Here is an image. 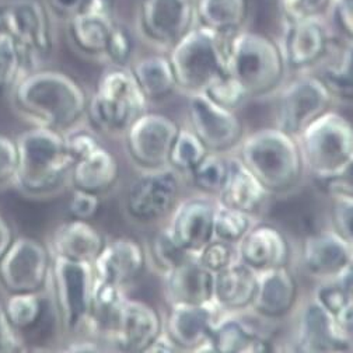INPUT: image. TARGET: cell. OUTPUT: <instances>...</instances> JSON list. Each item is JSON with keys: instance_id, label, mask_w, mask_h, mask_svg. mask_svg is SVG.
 <instances>
[{"instance_id": "35", "label": "cell", "mask_w": 353, "mask_h": 353, "mask_svg": "<svg viewBox=\"0 0 353 353\" xmlns=\"http://www.w3.org/2000/svg\"><path fill=\"white\" fill-rule=\"evenodd\" d=\"M196 24L228 37L245 28L248 0H194Z\"/></svg>"}, {"instance_id": "38", "label": "cell", "mask_w": 353, "mask_h": 353, "mask_svg": "<svg viewBox=\"0 0 353 353\" xmlns=\"http://www.w3.org/2000/svg\"><path fill=\"white\" fill-rule=\"evenodd\" d=\"M48 300L47 293H12L5 294L2 303L3 312L10 325L23 336L26 332H31L39 325L46 303Z\"/></svg>"}, {"instance_id": "3", "label": "cell", "mask_w": 353, "mask_h": 353, "mask_svg": "<svg viewBox=\"0 0 353 353\" xmlns=\"http://www.w3.org/2000/svg\"><path fill=\"white\" fill-rule=\"evenodd\" d=\"M19 164L13 188L30 199H50L69 187L73 159L63 134L30 126L16 137Z\"/></svg>"}, {"instance_id": "12", "label": "cell", "mask_w": 353, "mask_h": 353, "mask_svg": "<svg viewBox=\"0 0 353 353\" xmlns=\"http://www.w3.org/2000/svg\"><path fill=\"white\" fill-rule=\"evenodd\" d=\"M52 270V254L47 243L16 236L0 259V290L12 293H47Z\"/></svg>"}, {"instance_id": "5", "label": "cell", "mask_w": 353, "mask_h": 353, "mask_svg": "<svg viewBox=\"0 0 353 353\" xmlns=\"http://www.w3.org/2000/svg\"><path fill=\"white\" fill-rule=\"evenodd\" d=\"M297 141L305 179L316 188L353 174V126L336 108L313 121Z\"/></svg>"}, {"instance_id": "17", "label": "cell", "mask_w": 353, "mask_h": 353, "mask_svg": "<svg viewBox=\"0 0 353 353\" xmlns=\"http://www.w3.org/2000/svg\"><path fill=\"white\" fill-rule=\"evenodd\" d=\"M194 0H141L137 13V31L148 46L167 52L194 26Z\"/></svg>"}, {"instance_id": "6", "label": "cell", "mask_w": 353, "mask_h": 353, "mask_svg": "<svg viewBox=\"0 0 353 353\" xmlns=\"http://www.w3.org/2000/svg\"><path fill=\"white\" fill-rule=\"evenodd\" d=\"M149 107L129 66H107L88 96L85 122L100 135L122 139L129 125Z\"/></svg>"}, {"instance_id": "50", "label": "cell", "mask_w": 353, "mask_h": 353, "mask_svg": "<svg viewBox=\"0 0 353 353\" xmlns=\"http://www.w3.org/2000/svg\"><path fill=\"white\" fill-rule=\"evenodd\" d=\"M17 164L19 153L16 138L0 134V190L13 187Z\"/></svg>"}, {"instance_id": "45", "label": "cell", "mask_w": 353, "mask_h": 353, "mask_svg": "<svg viewBox=\"0 0 353 353\" xmlns=\"http://www.w3.org/2000/svg\"><path fill=\"white\" fill-rule=\"evenodd\" d=\"M278 8L283 21L328 20L332 0H278Z\"/></svg>"}, {"instance_id": "47", "label": "cell", "mask_w": 353, "mask_h": 353, "mask_svg": "<svg viewBox=\"0 0 353 353\" xmlns=\"http://www.w3.org/2000/svg\"><path fill=\"white\" fill-rule=\"evenodd\" d=\"M196 259L212 274L220 272L239 261L237 245L212 239L198 254Z\"/></svg>"}, {"instance_id": "36", "label": "cell", "mask_w": 353, "mask_h": 353, "mask_svg": "<svg viewBox=\"0 0 353 353\" xmlns=\"http://www.w3.org/2000/svg\"><path fill=\"white\" fill-rule=\"evenodd\" d=\"M353 270L336 279L316 282L310 292L313 299L327 310L336 321L339 328L353 336Z\"/></svg>"}, {"instance_id": "48", "label": "cell", "mask_w": 353, "mask_h": 353, "mask_svg": "<svg viewBox=\"0 0 353 353\" xmlns=\"http://www.w3.org/2000/svg\"><path fill=\"white\" fill-rule=\"evenodd\" d=\"M63 139L66 150L73 161H77L103 145L99 132H96L85 121L65 132Z\"/></svg>"}, {"instance_id": "4", "label": "cell", "mask_w": 353, "mask_h": 353, "mask_svg": "<svg viewBox=\"0 0 353 353\" xmlns=\"http://www.w3.org/2000/svg\"><path fill=\"white\" fill-rule=\"evenodd\" d=\"M226 69L248 100L272 97L289 76L279 42L243 28L225 37Z\"/></svg>"}, {"instance_id": "22", "label": "cell", "mask_w": 353, "mask_h": 353, "mask_svg": "<svg viewBox=\"0 0 353 353\" xmlns=\"http://www.w3.org/2000/svg\"><path fill=\"white\" fill-rule=\"evenodd\" d=\"M294 244L289 233L270 220H256L237 243L239 261L255 272L289 265Z\"/></svg>"}, {"instance_id": "34", "label": "cell", "mask_w": 353, "mask_h": 353, "mask_svg": "<svg viewBox=\"0 0 353 353\" xmlns=\"http://www.w3.org/2000/svg\"><path fill=\"white\" fill-rule=\"evenodd\" d=\"M327 85L336 104L353 101V39H338L327 59L313 72Z\"/></svg>"}, {"instance_id": "11", "label": "cell", "mask_w": 353, "mask_h": 353, "mask_svg": "<svg viewBox=\"0 0 353 353\" xmlns=\"http://www.w3.org/2000/svg\"><path fill=\"white\" fill-rule=\"evenodd\" d=\"M272 97H275L274 125L294 138L336 105L327 85L313 72L289 74Z\"/></svg>"}, {"instance_id": "43", "label": "cell", "mask_w": 353, "mask_h": 353, "mask_svg": "<svg viewBox=\"0 0 353 353\" xmlns=\"http://www.w3.org/2000/svg\"><path fill=\"white\" fill-rule=\"evenodd\" d=\"M135 58L134 32L121 20H117L111 30L101 62L105 63V66H129Z\"/></svg>"}, {"instance_id": "10", "label": "cell", "mask_w": 353, "mask_h": 353, "mask_svg": "<svg viewBox=\"0 0 353 353\" xmlns=\"http://www.w3.org/2000/svg\"><path fill=\"white\" fill-rule=\"evenodd\" d=\"M185 176L170 165L138 170L125 188L122 212L130 223L152 228L167 222L184 196Z\"/></svg>"}, {"instance_id": "39", "label": "cell", "mask_w": 353, "mask_h": 353, "mask_svg": "<svg viewBox=\"0 0 353 353\" xmlns=\"http://www.w3.org/2000/svg\"><path fill=\"white\" fill-rule=\"evenodd\" d=\"M146 245L148 267H150L159 276L175 268L176 265L195 256L184 250L176 241L165 223L157 226V230L150 237Z\"/></svg>"}, {"instance_id": "40", "label": "cell", "mask_w": 353, "mask_h": 353, "mask_svg": "<svg viewBox=\"0 0 353 353\" xmlns=\"http://www.w3.org/2000/svg\"><path fill=\"white\" fill-rule=\"evenodd\" d=\"M208 153L209 150L194 134V130L188 125L181 123L170 152L168 165L187 176Z\"/></svg>"}, {"instance_id": "53", "label": "cell", "mask_w": 353, "mask_h": 353, "mask_svg": "<svg viewBox=\"0 0 353 353\" xmlns=\"http://www.w3.org/2000/svg\"><path fill=\"white\" fill-rule=\"evenodd\" d=\"M14 239H16V233L12 225L2 214H0V259H2L3 255L8 252Z\"/></svg>"}, {"instance_id": "14", "label": "cell", "mask_w": 353, "mask_h": 353, "mask_svg": "<svg viewBox=\"0 0 353 353\" xmlns=\"http://www.w3.org/2000/svg\"><path fill=\"white\" fill-rule=\"evenodd\" d=\"M292 335L286 350L304 353H345L353 349V336L346 335L335 319L313 299L301 296L290 316Z\"/></svg>"}, {"instance_id": "49", "label": "cell", "mask_w": 353, "mask_h": 353, "mask_svg": "<svg viewBox=\"0 0 353 353\" xmlns=\"http://www.w3.org/2000/svg\"><path fill=\"white\" fill-rule=\"evenodd\" d=\"M103 206V196L81 190L70 188L68 201V214L73 219L93 220Z\"/></svg>"}, {"instance_id": "24", "label": "cell", "mask_w": 353, "mask_h": 353, "mask_svg": "<svg viewBox=\"0 0 353 353\" xmlns=\"http://www.w3.org/2000/svg\"><path fill=\"white\" fill-rule=\"evenodd\" d=\"M214 210V198L192 192L176 203L165 225L180 245L196 256L213 239Z\"/></svg>"}, {"instance_id": "54", "label": "cell", "mask_w": 353, "mask_h": 353, "mask_svg": "<svg viewBox=\"0 0 353 353\" xmlns=\"http://www.w3.org/2000/svg\"><path fill=\"white\" fill-rule=\"evenodd\" d=\"M152 352L153 353H174V352H180V350L163 330V332L154 339V342L146 350V353H152Z\"/></svg>"}, {"instance_id": "1", "label": "cell", "mask_w": 353, "mask_h": 353, "mask_svg": "<svg viewBox=\"0 0 353 353\" xmlns=\"http://www.w3.org/2000/svg\"><path fill=\"white\" fill-rule=\"evenodd\" d=\"M9 94L19 118L30 126L48 128L61 134L85 121L90 96L77 79L48 68L26 73Z\"/></svg>"}, {"instance_id": "51", "label": "cell", "mask_w": 353, "mask_h": 353, "mask_svg": "<svg viewBox=\"0 0 353 353\" xmlns=\"http://www.w3.org/2000/svg\"><path fill=\"white\" fill-rule=\"evenodd\" d=\"M24 336L17 332L6 319L2 303H0V353H16L24 352L26 347Z\"/></svg>"}, {"instance_id": "32", "label": "cell", "mask_w": 353, "mask_h": 353, "mask_svg": "<svg viewBox=\"0 0 353 353\" xmlns=\"http://www.w3.org/2000/svg\"><path fill=\"white\" fill-rule=\"evenodd\" d=\"M126 297L125 289L104 282L99 278L94 279L92 313L90 319H88L85 335L101 341L107 350H111L110 341L117 325L119 310Z\"/></svg>"}, {"instance_id": "33", "label": "cell", "mask_w": 353, "mask_h": 353, "mask_svg": "<svg viewBox=\"0 0 353 353\" xmlns=\"http://www.w3.org/2000/svg\"><path fill=\"white\" fill-rule=\"evenodd\" d=\"M129 68L150 104L161 103L179 93L167 52H153L135 58Z\"/></svg>"}, {"instance_id": "29", "label": "cell", "mask_w": 353, "mask_h": 353, "mask_svg": "<svg viewBox=\"0 0 353 353\" xmlns=\"http://www.w3.org/2000/svg\"><path fill=\"white\" fill-rule=\"evenodd\" d=\"M119 179L121 164L118 156L103 143L73 163L69 188L104 196L118 185Z\"/></svg>"}, {"instance_id": "18", "label": "cell", "mask_w": 353, "mask_h": 353, "mask_svg": "<svg viewBox=\"0 0 353 353\" xmlns=\"http://www.w3.org/2000/svg\"><path fill=\"white\" fill-rule=\"evenodd\" d=\"M278 42L289 74L304 73L314 72L327 59L338 42V35L327 19L283 21Z\"/></svg>"}, {"instance_id": "8", "label": "cell", "mask_w": 353, "mask_h": 353, "mask_svg": "<svg viewBox=\"0 0 353 353\" xmlns=\"http://www.w3.org/2000/svg\"><path fill=\"white\" fill-rule=\"evenodd\" d=\"M54 19L43 0H0V37L17 47L26 73L43 68L52 55Z\"/></svg>"}, {"instance_id": "7", "label": "cell", "mask_w": 353, "mask_h": 353, "mask_svg": "<svg viewBox=\"0 0 353 353\" xmlns=\"http://www.w3.org/2000/svg\"><path fill=\"white\" fill-rule=\"evenodd\" d=\"M176 90L184 96L202 93L214 80L228 74L225 37L195 24L167 51Z\"/></svg>"}, {"instance_id": "26", "label": "cell", "mask_w": 353, "mask_h": 353, "mask_svg": "<svg viewBox=\"0 0 353 353\" xmlns=\"http://www.w3.org/2000/svg\"><path fill=\"white\" fill-rule=\"evenodd\" d=\"M146 268L145 243L129 236L107 239L105 245L93 262L96 278L125 290L141 279Z\"/></svg>"}, {"instance_id": "9", "label": "cell", "mask_w": 353, "mask_h": 353, "mask_svg": "<svg viewBox=\"0 0 353 353\" xmlns=\"http://www.w3.org/2000/svg\"><path fill=\"white\" fill-rule=\"evenodd\" d=\"M93 263L52 256L48 297L62 338L85 335L92 313Z\"/></svg>"}, {"instance_id": "46", "label": "cell", "mask_w": 353, "mask_h": 353, "mask_svg": "<svg viewBox=\"0 0 353 353\" xmlns=\"http://www.w3.org/2000/svg\"><path fill=\"white\" fill-rule=\"evenodd\" d=\"M24 74L26 69L17 47L9 38L0 37V93L10 92Z\"/></svg>"}, {"instance_id": "2", "label": "cell", "mask_w": 353, "mask_h": 353, "mask_svg": "<svg viewBox=\"0 0 353 353\" xmlns=\"http://www.w3.org/2000/svg\"><path fill=\"white\" fill-rule=\"evenodd\" d=\"M233 154L272 198L292 195L307 183L297 138L275 125L247 132Z\"/></svg>"}, {"instance_id": "30", "label": "cell", "mask_w": 353, "mask_h": 353, "mask_svg": "<svg viewBox=\"0 0 353 353\" xmlns=\"http://www.w3.org/2000/svg\"><path fill=\"white\" fill-rule=\"evenodd\" d=\"M272 196L256 180V176L232 153V170L225 188L216 196L222 206L262 219L270 209Z\"/></svg>"}, {"instance_id": "28", "label": "cell", "mask_w": 353, "mask_h": 353, "mask_svg": "<svg viewBox=\"0 0 353 353\" xmlns=\"http://www.w3.org/2000/svg\"><path fill=\"white\" fill-rule=\"evenodd\" d=\"M213 275L196 256L163 274L161 286L167 304H202L212 301Z\"/></svg>"}, {"instance_id": "41", "label": "cell", "mask_w": 353, "mask_h": 353, "mask_svg": "<svg viewBox=\"0 0 353 353\" xmlns=\"http://www.w3.org/2000/svg\"><path fill=\"white\" fill-rule=\"evenodd\" d=\"M256 217L219 205L216 202L214 220H213V239L236 244L245 236V233L256 222Z\"/></svg>"}, {"instance_id": "23", "label": "cell", "mask_w": 353, "mask_h": 353, "mask_svg": "<svg viewBox=\"0 0 353 353\" xmlns=\"http://www.w3.org/2000/svg\"><path fill=\"white\" fill-rule=\"evenodd\" d=\"M163 330L164 317L154 305L126 297L110 341L111 350L146 353Z\"/></svg>"}, {"instance_id": "19", "label": "cell", "mask_w": 353, "mask_h": 353, "mask_svg": "<svg viewBox=\"0 0 353 353\" xmlns=\"http://www.w3.org/2000/svg\"><path fill=\"white\" fill-rule=\"evenodd\" d=\"M250 312L220 313L210 338L209 352L213 353H265L278 350L272 338V327Z\"/></svg>"}, {"instance_id": "16", "label": "cell", "mask_w": 353, "mask_h": 353, "mask_svg": "<svg viewBox=\"0 0 353 353\" xmlns=\"http://www.w3.org/2000/svg\"><path fill=\"white\" fill-rule=\"evenodd\" d=\"M187 123L209 152L233 153L247 134L239 111L210 101L203 93L185 96Z\"/></svg>"}, {"instance_id": "31", "label": "cell", "mask_w": 353, "mask_h": 353, "mask_svg": "<svg viewBox=\"0 0 353 353\" xmlns=\"http://www.w3.org/2000/svg\"><path fill=\"white\" fill-rule=\"evenodd\" d=\"M256 289V272L240 261L213 275L212 301L222 313L248 312Z\"/></svg>"}, {"instance_id": "15", "label": "cell", "mask_w": 353, "mask_h": 353, "mask_svg": "<svg viewBox=\"0 0 353 353\" xmlns=\"http://www.w3.org/2000/svg\"><path fill=\"white\" fill-rule=\"evenodd\" d=\"M180 125L174 118L148 110L129 125L122 137L128 160L138 170L168 165Z\"/></svg>"}, {"instance_id": "25", "label": "cell", "mask_w": 353, "mask_h": 353, "mask_svg": "<svg viewBox=\"0 0 353 353\" xmlns=\"http://www.w3.org/2000/svg\"><path fill=\"white\" fill-rule=\"evenodd\" d=\"M220 313L213 301L168 304L164 332L180 352H209V338Z\"/></svg>"}, {"instance_id": "20", "label": "cell", "mask_w": 353, "mask_h": 353, "mask_svg": "<svg viewBox=\"0 0 353 353\" xmlns=\"http://www.w3.org/2000/svg\"><path fill=\"white\" fill-rule=\"evenodd\" d=\"M301 299L300 281L293 263L256 272V289L250 313L279 324L290 319Z\"/></svg>"}, {"instance_id": "13", "label": "cell", "mask_w": 353, "mask_h": 353, "mask_svg": "<svg viewBox=\"0 0 353 353\" xmlns=\"http://www.w3.org/2000/svg\"><path fill=\"white\" fill-rule=\"evenodd\" d=\"M292 263L314 283L336 279L353 270V243L328 226L314 229L294 244Z\"/></svg>"}, {"instance_id": "21", "label": "cell", "mask_w": 353, "mask_h": 353, "mask_svg": "<svg viewBox=\"0 0 353 353\" xmlns=\"http://www.w3.org/2000/svg\"><path fill=\"white\" fill-rule=\"evenodd\" d=\"M117 20L112 0H85L79 12L65 20L70 47L84 58L101 62Z\"/></svg>"}, {"instance_id": "37", "label": "cell", "mask_w": 353, "mask_h": 353, "mask_svg": "<svg viewBox=\"0 0 353 353\" xmlns=\"http://www.w3.org/2000/svg\"><path fill=\"white\" fill-rule=\"evenodd\" d=\"M232 170V153L209 152L206 157L185 176L187 185L194 192L216 199L229 180Z\"/></svg>"}, {"instance_id": "27", "label": "cell", "mask_w": 353, "mask_h": 353, "mask_svg": "<svg viewBox=\"0 0 353 353\" xmlns=\"http://www.w3.org/2000/svg\"><path fill=\"white\" fill-rule=\"evenodd\" d=\"M105 241L107 236L92 220L69 217L51 232L47 245L52 256L93 263Z\"/></svg>"}, {"instance_id": "55", "label": "cell", "mask_w": 353, "mask_h": 353, "mask_svg": "<svg viewBox=\"0 0 353 353\" xmlns=\"http://www.w3.org/2000/svg\"><path fill=\"white\" fill-rule=\"evenodd\" d=\"M332 8H353V0H332Z\"/></svg>"}, {"instance_id": "44", "label": "cell", "mask_w": 353, "mask_h": 353, "mask_svg": "<svg viewBox=\"0 0 353 353\" xmlns=\"http://www.w3.org/2000/svg\"><path fill=\"white\" fill-rule=\"evenodd\" d=\"M202 93L214 104L232 111H239L250 101L244 88L230 74L214 80Z\"/></svg>"}, {"instance_id": "42", "label": "cell", "mask_w": 353, "mask_h": 353, "mask_svg": "<svg viewBox=\"0 0 353 353\" xmlns=\"http://www.w3.org/2000/svg\"><path fill=\"white\" fill-rule=\"evenodd\" d=\"M323 196L325 198V226L353 243V194L335 192Z\"/></svg>"}, {"instance_id": "52", "label": "cell", "mask_w": 353, "mask_h": 353, "mask_svg": "<svg viewBox=\"0 0 353 353\" xmlns=\"http://www.w3.org/2000/svg\"><path fill=\"white\" fill-rule=\"evenodd\" d=\"M84 2L85 0H46V3L54 17H59L63 20L79 12L83 8Z\"/></svg>"}]
</instances>
